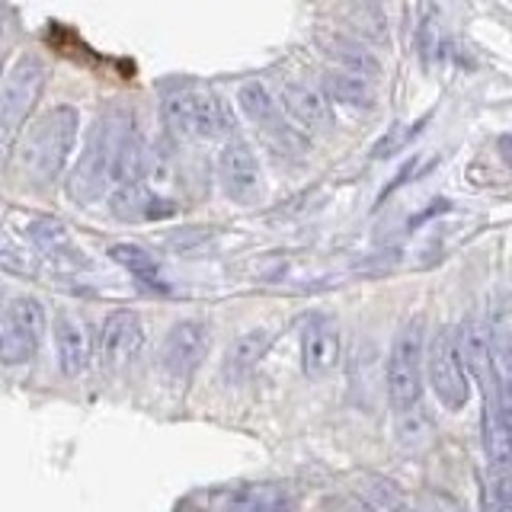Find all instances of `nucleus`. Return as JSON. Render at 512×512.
I'll list each match as a JSON object with an SVG mask.
<instances>
[{"mask_svg": "<svg viewBox=\"0 0 512 512\" xmlns=\"http://www.w3.org/2000/svg\"><path fill=\"white\" fill-rule=\"evenodd\" d=\"M215 506L237 512H272L295 506V496L285 484H237L224 493H215Z\"/></svg>", "mask_w": 512, "mask_h": 512, "instance_id": "17", "label": "nucleus"}, {"mask_svg": "<svg viewBox=\"0 0 512 512\" xmlns=\"http://www.w3.org/2000/svg\"><path fill=\"white\" fill-rule=\"evenodd\" d=\"M480 442L493 474H512V429L500 413L493 388H484V410H480Z\"/></svg>", "mask_w": 512, "mask_h": 512, "instance_id": "15", "label": "nucleus"}, {"mask_svg": "<svg viewBox=\"0 0 512 512\" xmlns=\"http://www.w3.org/2000/svg\"><path fill=\"white\" fill-rule=\"evenodd\" d=\"M29 240L36 244L48 260H61L68 263L71 256H77V250L71 247V237L64 231V224L58 218H39L29 224Z\"/></svg>", "mask_w": 512, "mask_h": 512, "instance_id": "22", "label": "nucleus"}, {"mask_svg": "<svg viewBox=\"0 0 512 512\" xmlns=\"http://www.w3.org/2000/svg\"><path fill=\"white\" fill-rule=\"evenodd\" d=\"M160 119L170 128V135L189 141H212L234 132L231 106L202 87H180L160 103Z\"/></svg>", "mask_w": 512, "mask_h": 512, "instance_id": "3", "label": "nucleus"}, {"mask_svg": "<svg viewBox=\"0 0 512 512\" xmlns=\"http://www.w3.org/2000/svg\"><path fill=\"white\" fill-rule=\"evenodd\" d=\"M0 304H4V292H0Z\"/></svg>", "mask_w": 512, "mask_h": 512, "instance_id": "27", "label": "nucleus"}, {"mask_svg": "<svg viewBox=\"0 0 512 512\" xmlns=\"http://www.w3.org/2000/svg\"><path fill=\"white\" fill-rule=\"evenodd\" d=\"M324 93L336 103H346L352 109H372L375 106V77L352 71V68H336L324 77Z\"/></svg>", "mask_w": 512, "mask_h": 512, "instance_id": "18", "label": "nucleus"}, {"mask_svg": "<svg viewBox=\"0 0 512 512\" xmlns=\"http://www.w3.org/2000/svg\"><path fill=\"white\" fill-rule=\"evenodd\" d=\"M343 356L340 324L327 314L308 317L301 330V372L308 378H327Z\"/></svg>", "mask_w": 512, "mask_h": 512, "instance_id": "12", "label": "nucleus"}, {"mask_svg": "<svg viewBox=\"0 0 512 512\" xmlns=\"http://www.w3.org/2000/svg\"><path fill=\"white\" fill-rule=\"evenodd\" d=\"M455 343L464 359L468 375L480 381V388H493V368H490V333L480 324H464L455 330Z\"/></svg>", "mask_w": 512, "mask_h": 512, "instance_id": "19", "label": "nucleus"}, {"mask_svg": "<svg viewBox=\"0 0 512 512\" xmlns=\"http://www.w3.org/2000/svg\"><path fill=\"white\" fill-rule=\"evenodd\" d=\"M423 365H426L432 391H436V397L442 400V407L461 410L464 404H468V397H471V375H468V368H464V359H461V352H458L452 327H439L436 333L429 336Z\"/></svg>", "mask_w": 512, "mask_h": 512, "instance_id": "7", "label": "nucleus"}, {"mask_svg": "<svg viewBox=\"0 0 512 512\" xmlns=\"http://www.w3.org/2000/svg\"><path fill=\"white\" fill-rule=\"evenodd\" d=\"M279 106L288 119H292L301 132H330L333 128V109L330 96L308 84V80H282L279 84Z\"/></svg>", "mask_w": 512, "mask_h": 512, "instance_id": "11", "label": "nucleus"}, {"mask_svg": "<svg viewBox=\"0 0 512 512\" xmlns=\"http://www.w3.org/2000/svg\"><path fill=\"white\" fill-rule=\"evenodd\" d=\"M426 324L423 317H413L410 324L397 330L388 352V400L397 413H407L423 397L426 375Z\"/></svg>", "mask_w": 512, "mask_h": 512, "instance_id": "5", "label": "nucleus"}, {"mask_svg": "<svg viewBox=\"0 0 512 512\" xmlns=\"http://www.w3.org/2000/svg\"><path fill=\"white\" fill-rule=\"evenodd\" d=\"M48 330L45 304L32 295H16L0 304V365H29L39 356Z\"/></svg>", "mask_w": 512, "mask_h": 512, "instance_id": "6", "label": "nucleus"}, {"mask_svg": "<svg viewBox=\"0 0 512 512\" xmlns=\"http://www.w3.org/2000/svg\"><path fill=\"white\" fill-rule=\"evenodd\" d=\"M52 340H55V356L58 368L68 378L84 375L90 365V340H87V327L68 311H58L52 320Z\"/></svg>", "mask_w": 512, "mask_h": 512, "instance_id": "16", "label": "nucleus"}, {"mask_svg": "<svg viewBox=\"0 0 512 512\" xmlns=\"http://www.w3.org/2000/svg\"><path fill=\"white\" fill-rule=\"evenodd\" d=\"M109 256L116 260L122 269H128L132 276L141 282V285H148V288H160L164 292V279H160V266H157V260L148 253V250H141V247H135V244H116L109 250Z\"/></svg>", "mask_w": 512, "mask_h": 512, "instance_id": "24", "label": "nucleus"}, {"mask_svg": "<svg viewBox=\"0 0 512 512\" xmlns=\"http://www.w3.org/2000/svg\"><path fill=\"white\" fill-rule=\"evenodd\" d=\"M132 125H135L132 116H128L122 106H106L100 116H96L84 151L77 157V167L71 173V196L80 205L100 199L112 189V160H116L122 135Z\"/></svg>", "mask_w": 512, "mask_h": 512, "instance_id": "2", "label": "nucleus"}, {"mask_svg": "<svg viewBox=\"0 0 512 512\" xmlns=\"http://www.w3.org/2000/svg\"><path fill=\"white\" fill-rule=\"evenodd\" d=\"M109 202V215L119 221H167L173 218L180 208L164 192L151 189L148 183H125V186H112L106 192Z\"/></svg>", "mask_w": 512, "mask_h": 512, "instance_id": "13", "label": "nucleus"}, {"mask_svg": "<svg viewBox=\"0 0 512 512\" xmlns=\"http://www.w3.org/2000/svg\"><path fill=\"white\" fill-rule=\"evenodd\" d=\"M208 352H212V327L199 317L176 320L160 343V368L167 378L189 381L205 365Z\"/></svg>", "mask_w": 512, "mask_h": 512, "instance_id": "9", "label": "nucleus"}, {"mask_svg": "<svg viewBox=\"0 0 512 512\" xmlns=\"http://www.w3.org/2000/svg\"><path fill=\"white\" fill-rule=\"evenodd\" d=\"M144 346V320L135 311H112L100 327V356L109 368L132 362Z\"/></svg>", "mask_w": 512, "mask_h": 512, "instance_id": "14", "label": "nucleus"}, {"mask_svg": "<svg viewBox=\"0 0 512 512\" xmlns=\"http://www.w3.org/2000/svg\"><path fill=\"white\" fill-rule=\"evenodd\" d=\"M0 269H7V272H23V263L16 260V256H10V253L0 250Z\"/></svg>", "mask_w": 512, "mask_h": 512, "instance_id": "26", "label": "nucleus"}, {"mask_svg": "<svg viewBox=\"0 0 512 512\" xmlns=\"http://www.w3.org/2000/svg\"><path fill=\"white\" fill-rule=\"evenodd\" d=\"M490 368H493V397L512 429V333H490Z\"/></svg>", "mask_w": 512, "mask_h": 512, "instance_id": "20", "label": "nucleus"}, {"mask_svg": "<svg viewBox=\"0 0 512 512\" xmlns=\"http://www.w3.org/2000/svg\"><path fill=\"white\" fill-rule=\"evenodd\" d=\"M80 112L68 103L45 109L20 144V167L32 186H52L74 157Z\"/></svg>", "mask_w": 512, "mask_h": 512, "instance_id": "1", "label": "nucleus"}, {"mask_svg": "<svg viewBox=\"0 0 512 512\" xmlns=\"http://www.w3.org/2000/svg\"><path fill=\"white\" fill-rule=\"evenodd\" d=\"M218 183L234 202H253L263 192L260 157L244 138H228L218 151Z\"/></svg>", "mask_w": 512, "mask_h": 512, "instance_id": "10", "label": "nucleus"}, {"mask_svg": "<svg viewBox=\"0 0 512 512\" xmlns=\"http://www.w3.org/2000/svg\"><path fill=\"white\" fill-rule=\"evenodd\" d=\"M45 77H48L45 61L32 52H23L7 68L4 80H0V154H10L16 138L23 135L26 122L39 106Z\"/></svg>", "mask_w": 512, "mask_h": 512, "instance_id": "4", "label": "nucleus"}, {"mask_svg": "<svg viewBox=\"0 0 512 512\" xmlns=\"http://www.w3.org/2000/svg\"><path fill=\"white\" fill-rule=\"evenodd\" d=\"M416 135V125H391L388 128V135H384L375 148H372V157H391V154H397L400 148H404V144L410 141Z\"/></svg>", "mask_w": 512, "mask_h": 512, "instance_id": "25", "label": "nucleus"}, {"mask_svg": "<svg viewBox=\"0 0 512 512\" xmlns=\"http://www.w3.org/2000/svg\"><path fill=\"white\" fill-rule=\"evenodd\" d=\"M144 160H148V144L135 132V125L128 128L119 141L116 160H112V186L141 183L144 180Z\"/></svg>", "mask_w": 512, "mask_h": 512, "instance_id": "21", "label": "nucleus"}, {"mask_svg": "<svg viewBox=\"0 0 512 512\" xmlns=\"http://www.w3.org/2000/svg\"><path fill=\"white\" fill-rule=\"evenodd\" d=\"M272 346V333L269 330H247L240 333L231 352H228V372L231 375H247L250 368H256V362H260L266 352Z\"/></svg>", "mask_w": 512, "mask_h": 512, "instance_id": "23", "label": "nucleus"}, {"mask_svg": "<svg viewBox=\"0 0 512 512\" xmlns=\"http://www.w3.org/2000/svg\"><path fill=\"white\" fill-rule=\"evenodd\" d=\"M237 106L244 112V119L256 125V132L263 135V141L272 151L279 154H304V132L285 116L279 100L272 96L263 84H244L237 90Z\"/></svg>", "mask_w": 512, "mask_h": 512, "instance_id": "8", "label": "nucleus"}]
</instances>
